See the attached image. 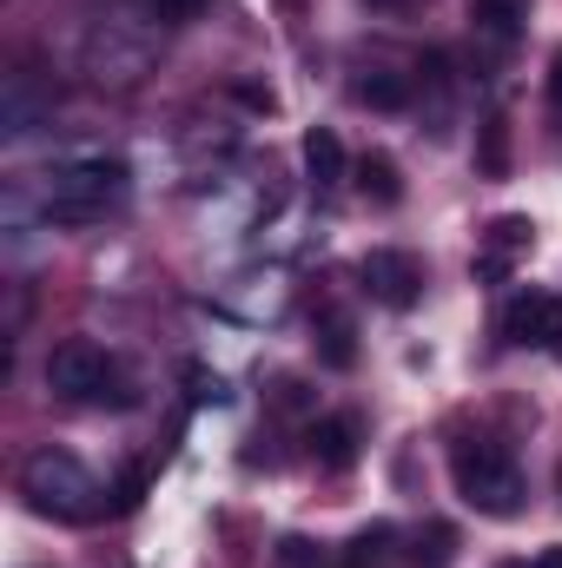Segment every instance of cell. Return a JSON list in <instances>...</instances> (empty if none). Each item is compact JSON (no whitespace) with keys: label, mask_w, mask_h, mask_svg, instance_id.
<instances>
[{"label":"cell","mask_w":562,"mask_h":568,"mask_svg":"<svg viewBox=\"0 0 562 568\" xmlns=\"http://www.w3.org/2000/svg\"><path fill=\"white\" fill-rule=\"evenodd\" d=\"M304 443H311V463H318V469L344 476V469L364 456V424H358V417H318Z\"/></svg>","instance_id":"obj_8"},{"label":"cell","mask_w":562,"mask_h":568,"mask_svg":"<svg viewBox=\"0 0 562 568\" xmlns=\"http://www.w3.org/2000/svg\"><path fill=\"white\" fill-rule=\"evenodd\" d=\"M503 337L523 351H562V297L556 291H516L503 304Z\"/></svg>","instance_id":"obj_6"},{"label":"cell","mask_w":562,"mask_h":568,"mask_svg":"<svg viewBox=\"0 0 562 568\" xmlns=\"http://www.w3.org/2000/svg\"><path fill=\"white\" fill-rule=\"evenodd\" d=\"M279 562L284 568H311V562H318V549H311L304 536H284V542H279Z\"/></svg>","instance_id":"obj_19"},{"label":"cell","mask_w":562,"mask_h":568,"mask_svg":"<svg viewBox=\"0 0 562 568\" xmlns=\"http://www.w3.org/2000/svg\"><path fill=\"white\" fill-rule=\"evenodd\" d=\"M159 7V20H192V13H205V0H152Z\"/></svg>","instance_id":"obj_21"},{"label":"cell","mask_w":562,"mask_h":568,"mask_svg":"<svg viewBox=\"0 0 562 568\" xmlns=\"http://www.w3.org/2000/svg\"><path fill=\"white\" fill-rule=\"evenodd\" d=\"M318 364H324V371H351V364H358V331H351L344 311H324V317H318Z\"/></svg>","instance_id":"obj_10"},{"label":"cell","mask_w":562,"mask_h":568,"mask_svg":"<svg viewBox=\"0 0 562 568\" xmlns=\"http://www.w3.org/2000/svg\"><path fill=\"white\" fill-rule=\"evenodd\" d=\"M47 390L67 397V404H133V390L120 384L113 357L93 337H67V344L47 351Z\"/></svg>","instance_id":"obj_4"},{"label":"cell","mask_w":562,"mask_h":568,"mask_svg":"<svg viewBox=\"0 0 562 568\" xmlns=\"http://www.w3.org/2000/svg\"><path fill=\"white\" fill-rule=\"evenodd\" d=\"M232 100L239 106H252V113H272L279 100H272V87H259V80H232Z\"/></svg>","instance_id":"obj_18"},{"label":"cell","mask_w":562,"mask_h":568,"mask_svg":"<svg viewBox=\"0 0 562 568\" xmlns=\"http://www.w3.org/2000/svg\"><path fill=\"white\" fill-rule=\"evenodd\" d=\"M358 278H364V291H371L384 311H411L423 297V258L404 252V245H378V252L358 258Z\"/></svg>","instance_id":"obj_5"},{"label":"cell","mask_w":562,"mask_h":568,"mask_svg":"<svg viewBox=\"0 0 562 568\" xmlns=\"http://www.w3.org/2000/svg\"><path fill=\"white\" fill-rule=\"evenodd\" d=\"M530 568H562V542H550V549H543V556H536Z\"/></svg>","instance_id":"obj_23"},{"label":"cell","mask_w":562,"mask_h":568,"mask_svg":"<svg viewBox=\"0 0 562 568\" xmlns=\"http://www.w3.org/2000/svg\"><path fill=\"white\" fill-rule=\"evenodd\" d=\"M192 377V404H225V384L219 377H205V371H185Z\"/></svg>","instance_id":"obj_20"},{"label":"cell","mask_w":562,"mask_h":568,"mask_svg":"<svg viewBox=\"0 0 562 568\" xmlns=\"http://www.w3.org/2000/svg\"><path fill=\"white\" fill-rule=\"evenodd\" d=\"M411 73H364L358 80V106H371V113H404L411 106Z\"/></svg>","instance_id":"obj_13"},{"label":"cell","mask_w":562,"mask_h":568,"mask_svg":"<svg viewBox=\"0 0 562 568\" xmlns=\"http://www.w3.org/2000/svg\"><path fill=\"white\" fill-rule=\"evenodd\" d=\"M358 185H364V199H378V205H398V199H404V179H398V159H391V152H364V159H358Z\"/></svg>","instance_id":"obj_14"},{"label":"cell","mask_w":562,"mask_h":568,"mask_svg":"<svg viewBox=\"0 0 562 568\" xmlns=\"http://www.w3.org/2000/svg\"><path fill=\"white\" fill-rule=\"evenodd\" d=\"M470 20L496 47H516L523 40V0H470Z\"/></svg>","instance_id":"obj_11"},{"label":"cell","mask_w":562,"mask_h":568,"mask_svg":"<svg viewBox=\"0 0 562 568\" xmlns=\"http://www.w3.org/2000/svg\"><path fill=\"white\" fill-rule=\"evenodd\" d=\"M450 483H456V496H463L476 516H496V523L523 516V496H530L523 463H516L510 443H496V436H456V443H450Z\"/></svg>","instance_id":"obj_1"},{"label":"cell","mask_w":562,"mask_h":568,"mask_svg":"<svg viewBox=\"0 0 562 568\" xmlns=\"http://www.w3.org/2000/svg\"><path fill=\"white\" fill-rule=\"evenodd\" d=\"M391 542H398V529H391V523L358 529V536H351V549H344V568H384V562H391Z\"/></svg>","instance_id":"obj_15"},{"label":"cell","mask_w":562,"mask_h":568,"mask_svg":"<svg viewBox=\"0 0 562 568\" xmlns=\"http://www.w3.org/2000/svg\"><path fill=\"white\" fill-rule=\"evenodd\" d=\"M543 87H550V106L562 113V47L550 53V80H543Z\"/></svg>","instance_id":"obj_22"},{"label":"cell","mask_w":562,"mask_h":568,"mask_svg":"<svg viewBox=\"0 0 562 568\" xmlns=\"http://www.w3.org/2000/svg\"><path fill=\"white\" fill-rule=\"evenodd\" d=\"M304 172H311V185H318V192L344 185L351 159H344V140H338L331 126H311V133H304Z\"/></svg>","instance_id":"obj_9"},{"label":"cell","mask_w":562,"mask_h":568,"mask_svg":"<svg viewBox=\"0 0 562 568\" xmlns=\"http://www.w3.org/2000/svg\"><path fill=\"white\" fill-rule=\"evenodd\" d=\"M120 199H127V165L120 159H80V165H60L47 179V219L53 225H93Z\"/></svg>","instance_id":"obj_3"},{"label":"cell","mask_w":562,"mask_h":568,"mask_svg":"<svg viewBox=\"0 0 562 568\" xmlns=\"http://www.w3.org/2000/svg\"><path fill=\"white\" fill-rule=\"evenodd\" d=\"M476 179H510V120L490 113L476 126Z\"/></svg>","instance_id":"obj_12"},{"label":"cell","mask_w":562,"mask_h":568,"mask_svg":"<svg viewBox=\"0 0 562 568\" xmlns=\"http://www.w3.org/2000/svg\"><path fill=\"white\" fill-rule=\"evenodd\" d=\"M536 245V225L523 219V212H503V219H490L483 225V252H476V284H503L510 272H516V258Z\"/></svg>","instance_id":"obj_7"},{"label":"cell","mask_w":562,"mask_h":568,"mask_svg":"<svg viewBox=\"0 0 562 568\" xmlns=\"http://www.w3.org/2000/svg\"><path fill=\"white\" fill-rule=\"evenodd\" d=\"M145 483H152L145 469H127V476H120V483L107 489V509H113V516H133V509L145 503Z\"/></svg>","instance_id":"obj_17"},{"label":"cell","mask_w":562,"mask_h":568,"mask_svg":"<svg viewBox=\"0 0 562 568\" xmlns=\"http://www.w3.org/2000/svg\"><path fill=\"white\" fill-rule=\"evenodd\" d=\"M20 496L33 516H53V523H93L107 509V489L93 483V469L67 449H33L20 463Z\"/></svg>","instance_id":"obj_2"},{"label":"cell","mask_w":562,"mask_h":568,"mask_svg":"<svg viewBox=\"0 0 562 568\" xmlns=\"http://www.w3.org/2000/svg\"><path fill=\"white\" fill-rule=\"evenodd\" d=\"M456 562V529L450 523H423L418 549H411V568H450Z\"/></svg>","instance_id":"obj_16"}]
</instances>
